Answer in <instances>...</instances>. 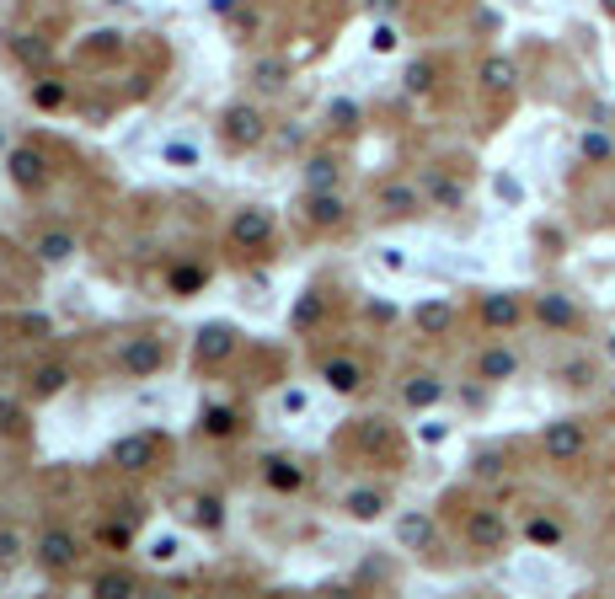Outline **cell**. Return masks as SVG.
Instances as JSON below:
<instances>
[{
  "instance_id": "cell-8",
  "label": "cell",
  "mask_w": 615,
  "mask_h": 599,
  "mask_svg": "<svg viewBox=\"0 0 615 599\" xmlns=\"http://www.w3.org/2000/svg\"><path fill=\"white\" fill-rule=\"evenodd\" d=\"M599 6H605V11H610V17H615V0H599Z\"/></svg>"
},
{
  "instance_id": "cell-9",
  "label": "cell",
  "mask_w": 615,
  "mask_h": 599,
  "mask_svg": "<svg viewBox=\"0 0 615 599\" xmlns=\"http://www.w3.org/2000/svg\"><path fill=\"white\" fill-rule=\"evenodd\" d=\"M610 353H615V343H610Z\"/></svg>"
},
{
  "instance_id": "cell-3",
  "label": "cell",
  "mask_w": 615,
  "mask_h": 599,
  "mask_svg": "<svg viewBox=\"0 0 615 599\" xmlns=\"http://www.w3.org/2000/svg\"><path fill=\"white\" fill-rule=\"evenodd\" d=\"M541 321H546V327H573L578 311H573L562 295H546V300H541Z\"/></svg>"
},
{
  "instance_id": "cell-6",
  "label": "cell",
  "mask_w": 615,
  "mask_h": 599,
  "mask_svg": "<svg viewBox=\"0 0 615 599\" xmlns=\"http://www.w3.org/2000/svg\"><path fill=\"white\" fill-rule=\"evenodd\" d=\"M509 75H514V70L503 65V59H492V65H487V81H492V86H509Z\"/></svg>"
},
{
  "instance_id": "cell-2",
  "label": "cell",
  "mask_w": 615,
  "mask_h": 599,
  "mask_svg": "<svg viewBox=\"0 0 615 599\" xmlns=\"http://www.w3.org/2000/svg\"><path fill=\"white\" fill-rule=\"evenodd\" d=\"M482 316L492 321V327H514V321H519V300H509V295H492V300L482 305Z\"/></svg>"
},
{
  "instance_id": "cell-4",
  "label": "cell",
  "mask_w": 615,
  "mask_h": 599,
  "mask_svg": "<svg viewBox=\"0 0 615 599\" xmlns=\"http://www.w3.org/2000/svg\"><path fill=\"white\" fill-rule=\"evenodd\" d=\"M482 375H487V380L514 375V353H487V359H482Z\"/></svg>"
},
{
  "instance_id": "cell-1",
  "label": "cell",
  "mask_w": 615,
  "mask_h": 599,
  "mask_svg": "<svg viewBox=\"0 0 615 599\" xmlns=\"http://www.w3.org/2000/svg\"><path fill=\"white\" fill-rule=\"evenodd\" d=\"M546 450L557 455V460H573V455L583 450V428H578L573 418H567V423H557V428H551V434H546Z\"/></svg>"
},
{
  "instance_id": "cell-7",
  "label": "cell",
  "mask_w": 615,
  "mask_h": 599,
  "mask_svg": "<svg viewBox=\"0 0 615 599\" xmlns=\"http://www.w3.org/2000/svg\"><path fill=\"white\" fill-rule=\"evenodd\" d=\"M583 150H589V156H610V140H599V134H589V140H583Z\"/></svg>"
},
{
  "instance_id": "cell-5",
  "label": "cell",
  "mask_w": 615,
  "mask_h": 599,
  "mask_svg": "<svg viewBox=\"0 0 615 599\" xmlns=\"http://www.w3.org/2000/svg\"><path fill=\"white\" fill-rule=\"evenodd\" d=\"M471 535H476V541H482V546H492V541H498V535H503V525H498V519H492V514H476V519H471Z\"/></svg>"
}]
</instances>
